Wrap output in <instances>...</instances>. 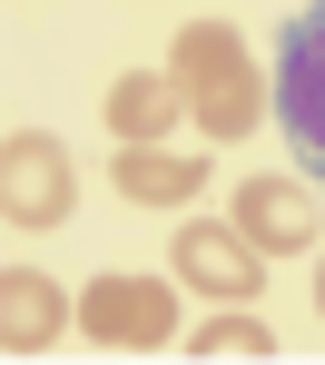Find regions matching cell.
Returning a JSON list of instances; mask_svg holds the SVG:
<instances>
[{"label":"cell","mask_w":325,"mask_h":365,"mask_svg":"<svg viewBox=\"0 0 325 365\" xmlns=\"http://www.w3.org/2000/svg\"><path fill=\"white\" fill-rule=\"evenodd\" d=\"M188 346H197V356H276V326H266V316H217V326H197V336H188Z\"/></svg>","instance_id":"cell-11"},{"label":"cell","mask_w":325,"mask_h":365,"mask_svg":"<svg viewBox=\"0 0 325 365\" xmlns=\"http://www.w3.org/2000/svg\"><path fill=\"white\" fill-rule=\"evenodd\" d=\"M99 119H109L119 148H129V138H168V128L188 119V79H178V69H129V79H109Z\"/></svg>","instance_id":"cell-7"},{"label":"cell","mask_w":325,"mask_h":365,"mask_svg":"<svg viewBox=\"0 0 325 365\" xmlns=\"http://www.w3.org/2000/svg\"><path fill=\"white\" fill-rule=\"evenodd\" d=\"M227 217H237L266 257H296V247H316V187H296V178H247Z\"/></svg>","instance_id":"cell-5"},{"label":"cell","mask_w":325,"mask_h":365,"mask_svg":"<svg viewBox=\"0 0 325 365\" xmlns=\"http://www.w3.org/2000/svg\"><path fill=\"white\" fill-rule=\"evenodd\" d=\"M276 128L325 187V0L276 20Z\"/></svg>","instance_id":"cell-1"},{"label":"cell","mask_w":325,"mask_h":365,"mask_svg":"<svg viewBox=\"0 0 325 365\" xmlns=\"http://www.w3.org/2000/svg\"><path fill=\"white\" fill-rule=\"evenodd\" d=\"M257 69H237V79H207V89H188V119L207 128V138H217V148H237V138H247V128H257Z\"/></svg>","instance_id":"cell-10"},{"label":"cell","mask_w":325,"mask_h":365,"mask_svg":"<svg viewBox=\"0 0 325 365\" xmlns=\"http://www.w3.org/2000/svg\"><path fill=\"white\" fill-rule=\"evenodd\" d=\"M69 207H79L69 148L50 128H10V138H0V217H10V237H20V227H60Z\"/></svg>","instance_id":"cell-2"},{"label":"cell","mask_w":325,"mask_h":365,"mask_svg":"<svg viewBox=\"0 0 325 365\" xmlns=\"http://www.w3.org/2000/svg\"><path fill=\"white\" fill-rule=\"evenodd\" d=\"M109 187H119L129 207H188L197 187H207V158H178L168 138H129V148L109 158Z\"/></svg>","instance_id":"cell-6"},{"label":"cell","mask_w":325,"mask_h":365,"mask_svg":"<svg viewBox=\"0 0 325 365\" xmlns=\"http://www.w3.org/2000/svg\"><path fill=\"white\" fill-rule=\"evenodd\" d=\"M79 326H89V346L148 356V346L178 336V287L168 277H89L79 287Z\"/></svg>","instance_id":"cell-3"},{"label":"cell","mask_w":325,"mask_h":365,"mask_svg":"<svg viewBox=\"0 0 325 365\" xmlns=\"http://www.w3.org/2000/svg\"><path fill=\"white\" fill-rule=\"evenodd\" d=\"M178 277H188L197 297H217V306H257L266 247L247 237L237 217H188V227H178Z\"/></svg>","instance_id":"cell-4"},{"label":"cell","mask_w":325,"mask_h":365,"mask_svg":"<svg viewBox=\"0 0 325 365\" xmlns=\"http://www.w3.org/2000/svg\"><path fill=\"white\" fill-rule=\"evenodd\" d=\"M168 69H178L188 89H207V79H237V69H257V60H247V30H227V20H188Z\"/></svg>","instance_id":"cell-9"},{"label":"cell","mask_w":325,"mask_h":365,"mask_svg":"<svg viewBox=\"0 0 325 365\" xmlns=\"http://www.w3.org/2000/svg\"><path fill=\"white\" fill-rule=\"evenodd\" d=\"M60 326H69V297L40 277V267H10V277H0V346H10V356L60 346Z\"/></svg>","instance_id":"cell-8"},{"label":"cell","mask_w":325,"mask_h":365,"mask_svg":"<svg viewBox=\"0 0 325 365\" xmlns=\"http://www.w3.org/2000/svg\"><path fill=\"white\" fill-rule=\"evenodd\" d=\"M316 316H325V257H316Z\"/></svg>","instance_id":"cell-12"}]
</instances>
